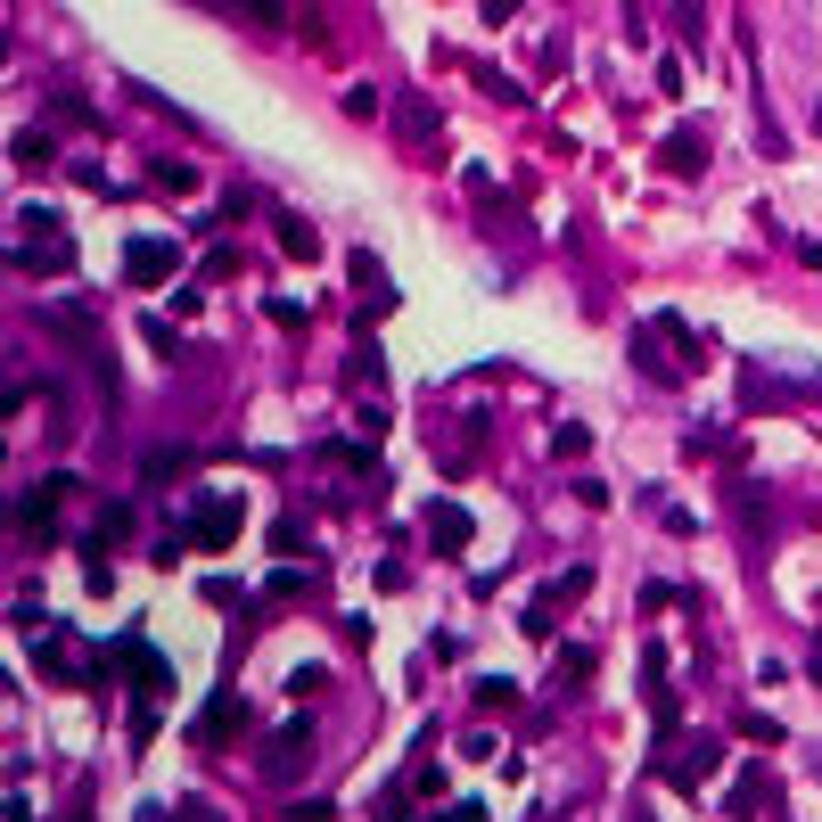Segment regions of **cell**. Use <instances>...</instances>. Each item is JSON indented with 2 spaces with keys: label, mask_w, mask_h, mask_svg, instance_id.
<instances>
[{
  "label": "cell",
  "mask_w": 822,
  "mask_h": 822,
  "mask_svg": "<svg viewBox=\"0 0 822 822\" xmlns=\"http://www.w3.org/2000/svg\"><path fill=\"white\" fill-rule=\"evenodd\" d=\"M116 674H123V683H132V700H140V707H157L165 691H174V666H165L157 650H149V634H123L116 650H99L91 683H116Z\"/></svg>",
  "instance_id": "6da1fadb"
},
{
  "label": "cell",
  "mask_w": 822,
  "mask_h": 822,
  "mask_svg": "<svg viewBox=\"0 0 822 822\" xmlns=\"http://www.w3.org/2000/svg\"><path fill=\"white\" fill-rule=\"evenodd\" d=\"M75 247H67V222L50 215V206H33L26 222H17V271H67Z\"/></svg>",
  "instance_id": "7a4b0ae2"
},
{
  "label": "cell",
  "mask_w": 822,
  "mask_h": 822,
  "mask_svg": "<svg viewBox=\"0 0 822 822\" xmlns=\"http://www.w3.org/2000/svg\"><path fill=\"white\" fill-rule=\"evenodd\" d=\"M239 526H247V511H239V494H198L189 502V552H230L239 543Z\"/></svg>",
  "instance_id": "3957f363"
},
{
  "label": "cell",
  "mask_w": 822,
  "mask_h": 822,
  "mask_svg": "<svg viewBox=\"0 0 822 822\" xmlns=\"http://www.w3.org/2000/svg\"><path fill=\"white\" fill-rule=\"evenodd\" d=\"M354 321H387V313H395V280H387V271H378V256H370V247H354Z\"/></svg>",
  "instance_id": "277c9868"
},
{
  "label": "cell",
  "mask_w": 822,
  "mask_h": 822,
  "mask_svg": "<svg viewBox=\"0 0 822 822\" xmlns=\"http://www.w3.org/2000/svg\"><path fill=\"white\" fill-rule=\"evenodd\" d=\"M123 280H132V288L181 280V247H174V239H132V247H123Z\"/></svg>",
  "instance_id": "5b68a950"
},
{
  "label": "cell",
  "mask_w": 822,
  "mask_h": 822,
  "mask_svg": "<svg viewBox=\"0 0 822 822\" xmlns=\"http://www.w3.org/2000/svg\"><path fill=\"white\" fill-rule=\"evenodd\" d=\"M305 756H313V724L297 715V724H280V732H271V749H264V773H271V782H288V773H305Z\"/></svg>",
  "instance_id": "8992f818"
},
{
  "label": "cell",
  "mask_w": 822,
  "mask_h": 822,
  "mask_svg": "<svg viewBox=\"0 0 822 822\" xmlns=\"http://www.w3.org/2000/svg\"><path fill=\"white\" fill-rule=\"evenodd\" d=\"M584 593H593V567H567V576H552V584H543V601L526 608V634H552V608L584 601Z\"/></svg>",
  "instance_id": "52a82bcc"
},
{
  "label": "cell",
  "mask_w": 822,
  "mask_h": 822,
  "mask_svg": "<svg viewBox=\"0 0 822 822\" xmlns=\"http://www.w3.org/2000/svg\"><path fill=\"white\" fill-rule=\"evenodd\" d=\"M724 806H732V814H773V806H782V782H773L765 765H741V773H732V798H724Z\"/></svg>",
  "instance_id": "ba28073f"
},
{
  "label": "cell",
  "mask_w": 822,
  "mask_h": 822,
  "mask_svg": "<svg viewBox=\"0 0 822 822\" xmlns=\"http://www.w3.org/2000/svg\"><path fill=\"white\" fill-rule=\"evenodd\" d=\"M658 165H666V174H700V165H707V132H700V123H674V132L658 140Z\"/></svg>",
  "instance_id": "9c48e42d"
},
{
  "label": "cell",
  "mask_w": 822,
  "mask_h": 822,
  "mask_svg": "<svg viewBox=\"0 0 822 822\" xmlns=\"http://www.w3.org/2000/svg\"><path fill=\"white\" fill-rule=\"evenodd\" d=\"M428 543L445 559H460L469 552V511H460V502H428Z\"/></svg>",
  "instance_id": "30bf717a"
},
{
  "label": "cell",
  "mask_w": 822,
  "mask_h": 822,
  "mask_svg": "<svg viewBox=\"0 0 822 822\" xmlns=\"http://www.w3.org/2000/svg\"><path fill=\"white\" fill-rule=\"evenodd\" d=\"M239 724H247L239 691H215V700H206V715H198V749H222V741H230Z\"/></svg>",
  "instance_id": "8fae6325"
},
{
  "label": "cell",
  "mask_w": 822,
  "mask_h": 822,
  "mask_svg": "<svg viewBox=\"0 0 822 822\" xmlns=\"http://www.w3.org/2000/svg\"><path fill=\"white\" fill-rule=\"evenodd\" d=\"M271 239H280L297 264H313V256H321V230H313L305 215H288V206H271Z\"/></svg>",
  "instance_id": "7c38bea8"
},
{
  "label": "cell",
  "mask_w": 822,
  "mask_h": 822,
  "mask_svg": "<svg viewBox=\"0 0 822 822\" xmlns=\"http://www.w3.org/2000/svg\"><path fill=\"white\" fill-rule=\"evenodd\" d=\"M58 502H67V477H50L41 494L17 502V518H26V535H33V543H50V511H58Z\"/></svg>",
  "instance_id": "4fadbf2b"
},
{
  "label": "cell",
  "mask_w": 822,
  "mask_h": 822,
  "mask_svg": "<svg viewBox=\"0 0 822 822\" xmlns=\"http://www.w3.org/2000/svg\"><path fill=\"white\" fill-rule=\"evenodd\" d=\"M715 756H724V749H715L707 732H700V741H691L683 756H674V782H700V773H715Z\"/></svg>",
  "instance_id": "5bb4252c"
},
{
  "label": "cell",
  "mask_w": 822,
  "mask_h": 822,
  "mask_svg": "<svg viewBox=\"0 0 822 822\" xmlns=\"http://www.w3.org/2000/svg\"><path fill=\"white\" fill-rule=\"evenodd\" d=\"M658 329L674 337V354H683V363H691V370H700V363H707V354H715V346H707V337H700V329H683V321H674V313H658Z\"/></svg>",
  "instance_id": "9a60e30c"
},
{
  "label": "cell",
  "mask_w": 822,
  "mask_h": 822,
  "mask_svg": "<svg viewBox=\"0 0 822 822\" xmlns=\"http://www.w3.org/2000/svg\"><path fill=\"white\" fill-rule=\"evenodd\" d=\"M149 181H157V189H174V198H189V189H198V165H181V157H157V165H149Z\"/></svg>",
  "instance_id": "2e32d148"
},
{
  "label": "cell",
  "mask_w": 822,
  "mask_h": 822,
  "mask_svg": "<svg viewBox=\"0 0 822 822\" xmlns=\"http://www.w3.org/2000/svg\"><path fill=\"white\" fill-rule=\"evenodd\" d=\"M67 658H75V642H67V634L41 642V674H50V683H75V666H67Z\"/></svg>",
  "instance_id": "e0dca14e"
},
{
  "label": "cell",
  "mask_w": 822,
  "mask_h": 822,
  "mask_svg": "<svg viewBox=\"0 0 822 822\" xmlns=\"http://www.w3.org/2000/svg\"><path fill=\"white\" fill-rule=\"evenodd\" d=\"M395 123H404V140H428V132H436V108H419V99H395Z\"/></svg>",
  "instance_id": "ac0fdd59"
},
{
  "label": "cell",
  "mask_w": 822,
  "mask_h": 822,
  "mask_svg": "<svg viewBox=\"0 0 822 822\" xmlns=\"http://www.w3.org/2000/svg\"><path fill=\"white\" fill-rule=\"evenodd\" d=\"M634 363H642L650 378H674V363L658 354V337H650V329H634Z\"/></svg>",
  "instance_id": "d6986e66"
},
{
  "label": "cell",
  "mask_w": 822,
  "mask_h": 822,
  "mask_svg": "<svg viewBox=\"0 0 822 822\" xmlns=\"http://www.w3.org/2000/svg\"><path fill=\"white\" fill-rule=\"evenodd\" d=\"M50 108L67 116V123H82V132H99V116H91V99H75V91H50Z\"/></svg>",
  "instance_id": "ffe728a7"
},
{
  "label": "cell",
  "mask_w": 822,
  "mask_h": 822,
  "mask_svg": "<svg viewBox=\"0 0 822 822\" xmlns=\"http://www.w3.org/2000/svg\"><path fill=\"white\" fill-rule=\"evenodd\" d=\"M181 469H189V453H181V445H165V453H149V469H140V477L157 486V477H181Z\"/></svg>",
  "instance_id": "44dd1931"
},
{
  "label": "cell",
  "mask_w": 822,
  "mask_h": 822,
  "mask_svg": "<svg viewBox=\"0 0 822 822\" xmlns=\"http://www.w3.org/2000/svg\"><path fill=\"white\" fill-rule=\"evenodd\" d=\"M58 149H50V140H41V132H17V165H50Z\"/></svg>",
  "instance_id": "7402d4cb"
},
{
  "label": "cell",
  "mask_w": 822,
  "mask_h": 822,
  "mask_svg": "<svg viewBox=\"0 0 822 822\" xmlns=\"http://www.w3.org/2000/svg\"><path fill=\"white\" fill-rule=\"evenodd\" d=\"M264 313H271V321H280V329H305V297H271Z\"/></svg>",
  "instance_id": "603a6c76"
},
{
  "label": "cell",
  "mask_w": 822,
  "mask_h": 822,
  "mask_svg": "<svg viewBox=\"0 0 822 822\" xmlns=\"http://www.w3.org/2000/svg\"><path fill=\"white\" fill-rule=\"evenodd\" d=\"M477 91H494V99H502V108H518V99H526V91H518V82H502L494 67H486V75H477Z\"/></svg>",
  "instance_id": "cb8c5ba5"
},
{
  "label": "cell",
  "mask_w": 822,
  "mask_h": 822,
  "mask_svg": "<svg viewBox=\"0 0 822 822\" xmlns=\"http://www.w3.org/2000/svg\"><path fill=\"white\" fill-rule=\"evenodd\" d=\"M198 271H206V280H230V271H239V247H215V256H206Z\"/></svg>",
  "instance_id": "d4e9b609"
},
{
  "label": "cell",
  "mask_w": 822,
  "mask_h": 822,
  "mask_svg": "<svg viewBox=\"0 0 822 822\" xmlns=\"http://www.w3.org/2000/svg\"><path fill=\"white\" fill-rule=\"evenodd\" d=\"M477 700H486V707H511V700H518V683H502V674H486V683H477Z\"/></svg>",
  "instance_id": "484cf974"
},
{
  "label": "cell",
  "mask_w": 822,
  "mask_h": 822,
  "mask_svg": "<svg viewBox=\"0 0 822 822\" xmlns=\"http://www.w3.org/2000/svg\"><path fill=\"white\" fill-rule=\"evenodd\" d=\"M239 9H247V17H256V26H280V17H288V9H280V0H239Z\"/></svg>",
  "instance_id": "4316f807"
},
{
  "label": "cell",
  "mask_w": 822,
  "mask_h": 822,
  "mask_svg": "<svg viewBox=\"0 0 822 822\" xmlns=\"http://www.w3.org/2000/svg\"><path fill=\"white\" fill-rule=\"evenodd\" d=\"M477 9H486V26H511V17H518V0H477Z\"/></svg>",
  "instance_id": "83f0119b"
},
{
  "label": "cell",
  "mask_w": 822,
  "mask_h": 822,
  "mask_svg": "<svg viewBox=\"0 0 822 822\" xmlns=\"http://www.w3.org/2000/svg\"><path fill=\"white\" fill-rule=\"evenodd\" d=\"M436 822H486V814H477V806H453V814H436Z\"/></svg>",
  "instance_id": "f1b7e54d"
},
{
  "label": "cell",
  "mask_w": 822,
  "mask_h": 822,
  "mask_svg": "<svg viewBox=\"0 0 822 822\" xmlns=\"http://www.w3.org/2000/svg\"><path fill=\"white\" fill-rule=\"evenodd\" d=\"M806 132H822V99H814V108H806Z\"/></svg>",
  "instance_id": "f546056e"
},
{
  "label": "cell",
  "mask_w": 822,
  "mask_h": 822,
  "mask_svg": "<svg viewBox=\"0 0 822 822\" xmlns=\"http://www.w3.org/2000/svg\"><path fill=\"white\" fill-rule=\"evenodd\" d=\"M806 683H822V650H814V658H806Z\"/></svg>",
  "instance_id": "4dcf8cb0"
},
{
  "label": "cell",
  "mask_w": 822,
  "mask_h": 822,
  "mask_svg": "<svg viewBox=\"0 0 822 822\" xmlns=\"http://www.w3.org/2000/svg\"><path fill=\"white\" fill-rule=\"evenodd\" d=\"M9 822H26V806H9Z\"/></svg>",
  "instance_id": "1f68e13d"
}]
</instances>
